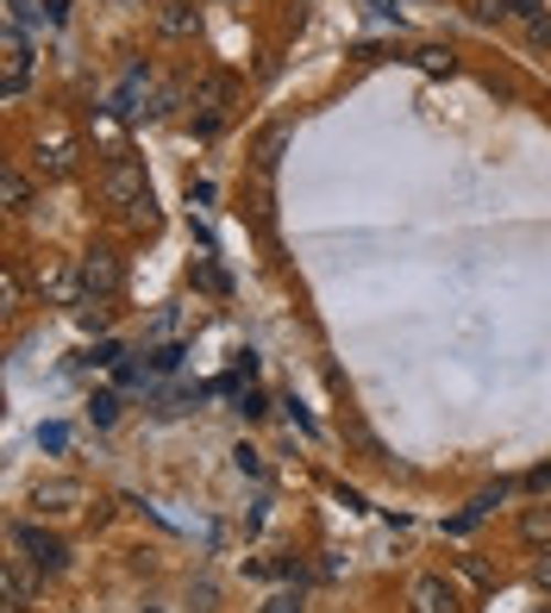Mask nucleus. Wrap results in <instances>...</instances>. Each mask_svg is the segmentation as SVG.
I'll return each mask as SVG.
<instances>
[{"mask_svg":"<svg viewBox=\"0 0 551 613\" xmlns=\"http://www.w3.org/2000/svg\"><path fill=\"white\" fill-rule=\"evenodd\" d=\"M520 538L545 551V545H551V507H520Z\"/></svg>","mask_w":551,"mask_h":613,"instance_id":"obj_16","label":"nucleus"},{"mask_svg":"<svg viewBox=\"0 0 551 613\" xmlns=\"http://www.w3.org/2000/svg\"><path fill=\"white\" fill-rule=\"evenodd\" d=\"M20 301H25V282H20V269H7L0 276V313H20Z\"/></svg>","mask_w":551,"mask_h":613,"instance_id":"obj_20","label":"nucleus"},{"mask_svg":"<svg viewBox=\"0 0 551 613\" xmlns=\"http://www.w3.org/2000/svg\"><path fill=\"white\" fill-rule=\"evenodd\" d=\"M527 39H532V44H551V13H532V20H527Z\"/></svg>","mask_w":551,"mask_h":613,"instance_id":"obj_24","label":"nucleus"},{"mask_svg":"<svg viewBox=\"0 0 551 613\" xmlns=\"http://www.w3.org/2000/svg\"><path fill=\"white\" fill-rule=\"evenodd\" d=\"M32 563L25 557H7V570H0V582H7V613H25V601H32Z\"/></svg>","mask_w":551,"mask_h":613,"instance_id":"obj_11","label":"nucleus"},{"mask_svg":"<svg viewBox=\"0 0 551 613\" xmlns=\"http://www.w3.org/2000/svg\"><path fill=\"white\" fill-rule=\"evenodd\" d=\"M0 201H7V213H13V219H20V213L32 207V175H25V170H7V175H0Z\"/></svg>","mask_w":551,"mask_h":613,"instance_id":"obj_14","label":"nucleus"},{"mask_svg":"<svg viewBox=\"0 0 551 613\" xmlns=\"http://www.w3.org/2000/svg\"><path fill=\"white\" fill-rule=\"evenodd\" d=\"M32 282H39V294L51 306H82V301H88V288H82V264H63V257H44Z\"/></svg>","mask_w":551,"mask_h":613,"instance_id":"obj_3","label":"nucleus"},{"mask_svg":"<svg viewBox=\"0 0 551 613\" xmlns=\"http://www.w3.org/2000/svg\"><path fill=\"white\" fill-rule=\"evenodd\" d=\"M539 0H476V20H532Z\"/></svg>","mask_w":551,"mask_h":613,"instance_id":"obj_15","label":"nucleus"},{"mask_svg":"<svg viewBox=\"0 0 551 613\" xmlns=\"http://www.w3.org/2000/svg\"><path fill=\"white\" fill-rule=\"evenodd\" d=\"M413 63H420L426 76H452V51H445V44H426V51H413Z\"/></svg>","mask_w":551,"mask_h":613,"instance_id":"obj_18","label":"nucleus"},{"mask_svg":"<svg viewBox=\"0 0 551 613\" xmlns=\"http://www.w3.org/2000/svg\"><path fill=\"white\" fill-rule=\"evenodd\" d=\"M257 613H301V589H282V594H270Z\"/></svg>","mask_w":551,"mask_h":613,"instance_id":"obj_21","label":"nucleus"},{"mask_svg":"<svg viewBox=\"0 0 551 613\" xmlns=\"http://www.w3.org/2000/svg\"><path fill=\"white\" fill-rule=\"evenodd\" d=\"M282 151H289V126H270V132L257 138V151H251L257 175H276V163H282Z\"/></svg>","mask_w":551,"mask_h":613,"instance_id":"obj_12","label":"nucleus"},{"mask_svg":"<svg viewBox=\"0 0 551 613\" xmlns=\"http://www.w3.org/2000/svg\"><path fill=\"white\" fill-rule=\"evenodd\" d=\"M532 589H539V594H551V545H545L539 557H532Z\"/></svg>","mask_w":551,"mask_h":613,"instance_id":"obj_22","label":"nucleus"},{"mask_svg":"<svg viewBox=\"0 0 551 613\" xmlns=\"http://www.w3.org/2000/svg\"><path fill=\"white\" fill-rule=\"evenodd\" d=\"M457 570L471 576V582H483V589H489V582H495V570H489V563H483V557H457Z\"/></svg>","mask_w":551,"mask_h":613,"instance_id":"obj_23","label":"nucleus"},{"mask_svg":"<svg viewBox=\"0 0 551 613\" xmlns=\"http://www.w3.org/2000/svg\"><path fill=\"white\" fill-rule=\"evenodd\" d=\"M76 326H82V332H107V301H95V294H88V301L76 306Z\"/></svg>","mask_w":551,"mask_h":613,"instance_id":"obj_19","label":"nucleus"},{"mask_svg":"<svg viewBox=\"0 0 551 613\" xmlns=\"http://www.w3.org/2000/svg\"><path fill=\"white\" fill-rule=\"evenodd\" d=\"M82 501H88V488H82V482H69V476H51V482H39V488H32V507H39V514H76Z\"/></svg>","mask_w":551,"mask_h":613,"instance_id":"obj_8","label":"nucleus"},{"mask_svg":"<svg viewBox=\"0 0 551 613\" xmlns=\"http://www.w3.org/2000/svg\"><path fill=\"white\" fill-rule=\"evenodd\" d=\"M0 51H7V57H0V88H7V100H20L25 95V76H32V44H25L20 25H7V32H0Z\"/></svg>","mask_w":551,"mask_h":613,"instance_id":"obj_5","label":"nucleus"},{"mask_svg":"<svg viewBox=\"0 0 551 613\" xmlns=\"http://www.w3.org/2000/svg\"><path fill=\"white\" fill-rule=\"evenodd\" d=\"M76 170V144H39V157H32V175H39V182H63V175Z\"/></svg>","mask_w":551,"mask_h":613,"instance_id":"obj_10","label":"nucleus"},{"mask_svg":"<svg viewBox=\"0 0 551 613\" xmlns=\"http://www.w3.org/2000/svg\"><path fill=\"white\" fill-rule=\"evenodd\" d=\"M158 32H163V39H195V32H201V7H195V0H163V13H158Z\"/></svg>","mask_w":551,"mask_h":613,"instance_id":"obj_9","label":"nucleus"},{"mask_svg":"<svg viewBox=\"0 0 551 613\" xmlns=\"http://www.w3.org/2000/svg\"><path fill=\"white\" fill-rule=\"evenodd\" d=\"M182 95H188L182 82H163V88H158V100H151L144 114H151V119H170V114H176V107H182Z\"/></svg>","mask_w":551,"mask_h":613,"instance_id":"obj_17","label":"nucleus"},{"mask_svg":"<svg viewBox=\"0 0 551 613\" xmlns=\"http://www.w3.org/2000/svg\"><path fill=\"white\" fill-rule=\"evenodd\" d=\"M114 413H119L114 395H95V420H100V426H114Z\"/></svg>","mask_w":551,"mask_h":613,"instance_id":"obj_25","label":"nucleus"},{"mask_svg":"<svg viewBox=\"0 0 551 613\" xmlns=\"http://www.w3.org/2000/svg\"><path fill=\"white\" fill-rule=\"evenodd\" d=\"M100 201L126 219V226H158V207H151V182H144V163L138 157H107L100 170Z\"/></svg>","mask_w":551,"mask_h":613,"instance_id":"obj_1","label":"nucleus"},{"mask_svg":"<svg viewBox=\"0 0 551 613\" xmlns=\"http://www.w3.org/2000/svg\"><path fill=\"white\" fill-rule=\"evenodd\" d=\"M408 613H464V601H457V589L445 582V576H413L408 582Z\"/></svg>","mask_w":551,"mask_h":613,"instance_id":"obj_6","label":"nucleus"},{"mask_svg":"<svg viewBox=\"0 0 551 613\" xmlns=\"http://www.w3.org/2000/svg\"><path fill=\"white\" fill-rule=\"evenodd\" d=\"M233 95H238V82H233V76H201V82H195L201 132H214V126H219V114H226V107H233Z\"/></svg>","mask_w":551,"mask_h":613,"instance_id":"obj_7","label":"nucleus"},{"mask_svg":"<svg viewBox=\"0 0 551 613\" xmlns=\"http://www.w3.org/2000/svg\"><path fill=\"white\" fill-rule=\"evenodd\" d=\"M151 88V63H132L126 69V82H119V95H114V114H138V95Z\"/></svg>","mask_w":551,"mask_h":613,"instance_id":"obj_13","label":"nucleus"},{"mask_svg":"<svg viewBox=\"0 0 551 613\" xmlns=\"http://www.w3.org/2000/svg\"><path fill=\"white\" fill-rule=\"evenodd\" d=\"M119 282H126V264H119L114 245H88V250H82V288H88L95 301H114Z\"/></svg>","mask_w":551,"mask_h":613,"instance_id":"obj_4","label":"nucleus"},{"mask_svg":"<svg viewBox=\"0 0 551 613\" xmlns=\"http://www.w3.org/2000/svg\"><path fill=\"white\" fill-rule=\"evenodd\" d=\"M13 551L32 563V576H57L63 563H69V551H63L57 533H44L39 519H13Z\"/></svg>","mask_w":551,"mask_h":613,"instance_id":"obj_2","label":"nucleus"}]
</instances>
